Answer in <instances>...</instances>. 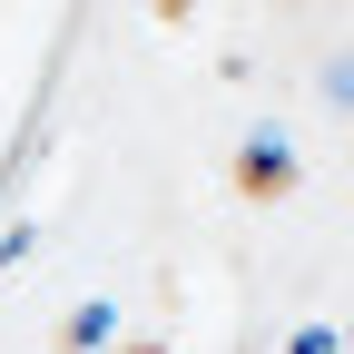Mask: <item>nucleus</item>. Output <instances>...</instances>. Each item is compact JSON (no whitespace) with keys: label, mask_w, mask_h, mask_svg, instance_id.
<instances>
[{"label":"nucleus","mask_w":354,"mask_h":354,"mask_svg":"<svg viewBox=\"0 0 354 354\" xmlns=\"http://www.w3.org/2000/svg\"><path fill=\"white\" fill-rule=\"evenodd\" d=\"M236 187H246V197H286V187H295V148H286V138H246V148H236Z\"/></svg>","instance_id":"f257e3e1"},{"label":"nucleus","mask_w":354,"mask_h":354,"mask_svg":"<svg viewBox=\"0 0 354 354\" xmlns=\"http://www.w3.org/2000/svg\"><path fill=\"white\" fill-rule=\"evenodd\" d=\"M69 344H109V305H79V315H69Z\"/></svg>","instance_id":"f03ea898"},{"label":"nucleus","mask_w":354,"mask_h":354,"mask_svg":"<svg viewBox=\"0 0 354 354\" xmlns=\"http://www.w3.org/2000/svg\"><path fill=\"white\" fill-rule=\"evenodd\" d=\"M295 354H335V335H325V325H305V335H295Z\"/></svg>","instance_id":"7ed1b4c3"}]
</instances>
